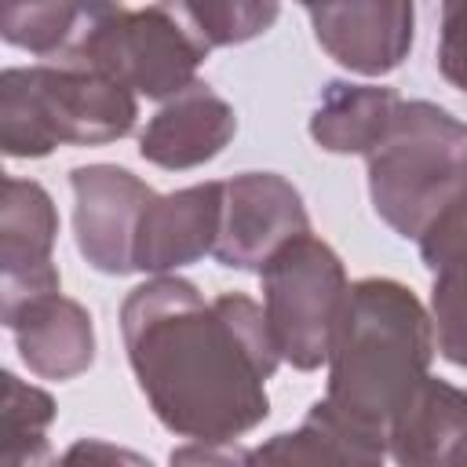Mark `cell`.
<instances>
[{"mask_svg": "<svg viewBox=\"0 0 467 467\" xmlns=\"http://www.w3.org/2000/svg\"><path fill=\"white\" fill-rule=\"evenodd\" d=\"M234 131H237L234 106L223 95H215L208 84L193 80L179 95L164 99V106L146 120L139 135V153L157 168L186 171L219 157L234 139Z\"/></svg>", "mask_w": 467, "mask_h": 467, "instance_id": "4fadbf2b", "label": "cell"}, {"mask_svg": "<svg viewBox=\"0 0 467 467\" xmlns=\"http://www.w3.org/2000/svg\"><path fill=\"white\" fill-rule=\"evenodd\" d=\"M387 456L405 467H467V390L427 372L387 427Z\"/></svg>", "mask_w": 467, "mask_h": 467, "instance_id": "5bb4252c", "label": "cell"}, {"mask_svg": "<svg viewBox=\"0 0 467 467\" xmlns=\"http://www.w3.org/2000/svg\"><path fill=\"white\" fill-rule=\"evenodd\" d=\"M223 226V182H193L157 193L135 234V270L175 274L215 252Z\"/></svg>", "mask_w": 467, "mask_h": 467, "instance_id": "8fae6325", "label": "cell"}, {"mask_svg": "<svg viewBox=\"0 0 467 467\" xmlns=\"http://www.w3.org/2000/svg\"><path fill=\"white\" fill-rule=\"evenodd\" d=\"M7 332L15 336L22 365L40 379H73L95 361V325L91 314L62 296L44 292L0 310Z\"/></svg>", "mask_w": 467, "mask_h": 467, "instance_id": "7c38bea8", "label": "cell"}, {"mask_svg": "<svg viewBox=\"0 0 467 467\" xmlns=\"http://www.w3.org/2000/svg\"><path fill=\"white\" fill-rule=\"evenodd\" d=\"M416 241H420V259L423 263L431 255H438L441 248H449L456 241H467V146H463V157H460V179H456V190H452L449 204L427 223V230Z\"/></svg>", "mask_w": 467, "mask_h": 467, "instance_id": "44dd1931", "label": "cell"}, {"mask_svg": "<svg viewBox=\"0 0 467 467\" xmlns=\"http://www.w3.org/2000/svg\"><path fill=\"white\" fill-rule=\"evenodd\" d=\"M310 22L332 62L361 77H383L412 51L416 0H328L310 11Z\"/></svg>", "mask_w": 467, "mask_h": 467, "instance_id": "30bf717a", "label": "cell"}, {"mask_svg": "<svg viewBox=\"0 0 467 467\" xmlns=\"http://www.w3.org/2000/svg\"><path fill=\"white\" fill-rule=\"evenodd\" d=\"M438 73L467 95V0H441Z\"/></svg>", "mask_w": 467, "mask_h": 467, "instance_id": "ffe728a7", "label": "cell"}, {"mask_svg": "<svg viewBox=\"0 0 467 467\" xmlns=\"http://www.w3.org/2000/svg\"><path fill=\"white\" fill-rule=\"evenodd\" d=\"M204 58L208 47L179 18V11L168 0H153L150 7L139 11H128L120 4L62 66L106 69L131 91L164 102L197 80Z\"/></svg>", "mask_w": 467, "mask_h": 467, "instance_id": "8992f818", "label": "cell"}, {"mask_svg": "<svg viewBox=\"0 0 467 467\" xmlns=\"http://www.w3.org/2000/svg\"><path fill=\"white\" fill-rule=\"evenodd\" d=\"M431 281V321H434V347L438 354L467 368V241H456L423 263Z\"/></svg>", "mask_w": 467, "mask_h": 467, "instance_id": "ac0fdd59", "label": "cell"}, {"mask_svg": "<svg viewBox=\"0 0 467 467\" xmlns=\"http://www.w3.org/2000/svg\"><path fill=\"white\" fill-rule=\"evenodd\" d=\"M77 252L99 274L135 270V234L142 212L157 197L139 175L120 164H80L69 171Z\"/></svg>", "mask_w": 467, "mask_h": 467, "instance_id": "52a82bcc", "label": "cell"}, {"mask_svg": "<svg viewBox=\"0 0 467 467\" xmlns=\"http://www.w3.org/2000/svg\"><path fill=\"white\" fill-rule=\"evenodd\" d=\"M387 441L350 423L325 398L310 405L303 423L288 434H274L252 452V460L270 463H383Z\"/></svg>", "mask_w": 467, "mask_h": 467, "instance_id": "2e32d148", "label": "cell"}, {"mask_svg": "<svg viewBox=\"0 0 467 467\" xmlns=\"http://www.w3.org/2000/svg\"><path fill=\"white\" fill-rule=\"evenodd\" d=\"M296 4H303L306 11H314V7H321V4H328V0H296Z\"/></svg>", "mask_w": 467, "mask_h": 467, "instance_id": "7402d4cb", "label": "cell"}, {"mask_svg": "<svg viewBox=\"0 0 467 467\" xmlns=\"http://www.w3.org/2000/svg\"><path fill=\"white\" fill-rule=\"evenodd\" d=\"M463 146L467 124L449 109L427 99L401 102L390 131L365 153L372 208L398 237L416 241L449 204Z\"/></svg>", "mask_w": 467, "mask_h": 467, "instance_id": "277c9868", "label": "cell"}, {"mask_svg": "<svg viewBox=\"0 0 467 467\" xmlns=\"http://www.w3.org/2000/svg\"><path fill=\"white\" fill-rule=\"evenodd\" d=\"M120 336L146 405L175 438L234 445L270 416L281 354L252 296L204 299L193 281L153 274L124 296Z\"/></svg>", "mask_w": 467, "mask_h": 467, "instance_id": "6da1fadb", "label": "cell"}, {"mask_svg": "<svg viewBox=\"0 0 467 467\" xmlns=\"http://www.w3.org/2000/svg\"><path fill=\"white\" fill-rule=\"evenodd\" d=\"M179 18L197 33V40L212 47H234L263 36L277 15L281 0H168Z\"/></svg>", "mask_w": 467, "mask_h": 467, "instance_id": "d6986e66", "label": "cell"}, {"mask_svg": "<svg viewBox=\"0 0 467 467\" xmlns=\"http://www.w3.org/2000/svg\"><path fill=\"white\" fill-rule=\"evenodd\" d=\"M139 91L91 66H7L0 77V146L47 157L55 146H102L135 128Z\"/></svg>", "mask_w": 467, "mask_h": 467, "instance_id": "3957f363", "label": "cell"}, {"mask_svg": "<svg viewBox=\"0 0 467 467\" xmlns=\"http://www.w3.org/2000/svg\"><path fill=\"white\" fill-rule=\"evenodd\" d=\"M401 102L405 99L383 84L332 80L310 113V139L328 153H368L390 131Z\"/></svg>", "mask_w": 467, "mask_h": 467, "instance_id": "9a60e30c", "label": "cell"}, {"mask_svg": "<svg viewBox=\"0 0 467 467\" xmlns=\"http://www.w3.org/2000/svg\"><path fill=\"white\" fill-rule=\"evenodd\" d=\"M310 230L299 190L277 171H241L223 182V226L215 259L230 270H263L292 237Z\"/></svg>", "mask_w": 467, "mask_h": 467, "instance_id": "ba28073f", "label": "cell"}, {"mask_svg": "<svg viewBox=\"0 0 467 467\" xmlns=\"http://www.w3.org/2000/svg\"><path fill=\"white\" fill-rule=\"evenodd\" d=\"M259 277L263 310L281 361H288L299 372L321 368L328 361L350 296V281L336 248L306 230L281 244L266 259Z\"/></svg>", "mask_w": 467, "mask_h": 467, "instance_id": "5b68a950", "label": "cell"}, {"mask_svg": "<svg viewBox=\"0 0 467 467\" xmlns=\"http://www.w3.org/2000/svg\"><path fill=\"white\" fill-rule=\"evenodd\" d=\"M434 350V321L420 296L394 277H361L350 285L325 361V401L387 441L394 412L423 383Z\"/></svg>", "mask_w": 467, "mask_h": 467, "instance_id": "7a4b0ae2", "label": "cell"}, {"mask_svg": "<svg viewBox=\"0 0 467 467\" xmlns=\"http://www.w3.org/2000/svg\"><path fill=\"white\" fill-rule=\"evenodd\" d=\"M0 4H40V0H0Z\"/></svg>", "mask_w": 467, "mask_h": 467, "instance_id": "603a6c76", "label": "cell"}, {"mask_svg": "<svg viewBox=\"0 0 467 467\" xmlns=\"http://www.w3.org/2000/svg\"><path fill=\"white\" fill-rule=\"evenodd\" d=\"M4 401H0V463H44L47 460V427L55 420V398L15 372H4Z\"/></svg>", "mask_w": 467, "mask_h": 467, "instance_id": "e0dca14e", "label": "cell"}, {"mask_svg": "<svg viewBox=\"0 0 467 467\" xmlns=\"http://www.w3.org/2000/svg\"><path fill=\"white\" fill-rule=\"evenodd\" d=\"M58 212L51 193L36 179H4L0 204V310L22 299L58 292L62 277L55 266Z\"/></svg>", "mask_w": 467, "mask_h": 467, "instance_id": "9c48e42d", "label": "cell"}]
</instances>
